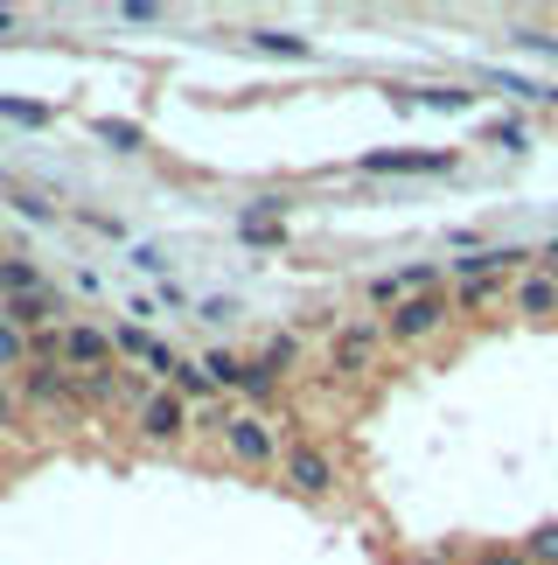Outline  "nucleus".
<instances>
[{
	"label": "nucleus",
	"mask_w": 558,
	"mask_h": 565,
	"mask_svg": "<svg viewBox=\"0 0 558 565\" xmlns=\"http://www.w3.org/2000/svg\"><path fill=\"white\" fill-rule=\"evenodd\" d=\"M447 321H454V294H412V300H398V308L384 315V342L412 350V342H433Z\"/></svg>",
	"instance_id": "obj_1"
},
{
	"label": "nucleus",
	"mask_w": 558,
	"mask_h": 565,
	"mask_svg": "<svg viewBox=\"0 0 558 565\" xmlns=\"http://www.w3.org/2000/svg\"><path fill=\"white\" fill-rule=\"evenodd\" d=\"M189 426H196V405H189L182 391H168V384H154V398L133 412L140 447H182V440H189Z\"/></svg>",
	"instance_id": "obj_2"
},
{
	"label": "nucleus",
	"mask_w": 558,
	"mask_h": 565,
	"mask_svg": "<svg viewBox=\"0 0 558 565\" xmlns=\"http://www.w3.org/2000/svg\"><path fill=\"white\" fill-rule=\"evenodd\" d=\"M279 475H287V489H293V495H308V503L335 495V482H342L335 454H329V447H314V440H287V447H279Z\"/></svg>",
	"instance_id": "obj_3"
},
{
	"label": "nucleus",
	"mask_w": 558,
	"mask_h": 565,
	"mask_svg": "<svg viewBox=\"0 0 558 565\" xmlns=\"http://www.w3.org/2000/svg\"><path fill=\"white\" fill-rule=\"evenodd\" d=\"M147 398H154V384H147L140 371H119V363L77 377V405H92V412H140Z\"/></svg>",
	"instance_id": "obj_4"
},
{
	"label": "nucleus",
	"mask_w": 558,
	"mask_h": 565,
	"mask_svg": "<svg viewBox=\"0 0 558 565\" xmlns=\"http://www.w3.org/2000/svg\"><path fill=\"white\" fill-rule=\"evenodd\" d=\"M224 454L238 468H272L279 461V440H272L266 412H224Z\"/></svg>",
	"instance_id": "obj_5"
},
{
	"label": "nucleus",
	"mask_w": 558,
	"mask_h": 565,
	"mask_svg": "<svg viewBox=\"0 0 558 565\" xmlns=\"http://www.w3.org/2000/svg\"><path fill=\"white\" fill-rule=\"evenodd\" d=\"M112 356L119 363H147V377H154V384H175V371H182V356L168 350L154 329H140V321H119V329H112Z\"/></svg>",
	"instance_id": "obj_6"
},
{
	"label": "nucleus",
	"mask_w": 558,
	"mask_h": 565,
	"mask_svg": "<svg viewBox=\"0 0 558 565\" xmlns=\"http://www.w3.org/2000/svg\"><path fill=\"white\" fill-rule=\"evenodd\" d=\"M377 350H384V321H350V329H335V342H329V371L363 377V371H377Z\"/></svg>",
	"instance_id": "obj_7"
},
{
	"label": "nucleus",
	"mask_w": 558,
	"mask_h": 565,
	"mask_svg": "<svg viewBox=\"0 0 558 565\" xmlns=\"http://www.w3.org/2000/svg\"><path fill=\"white\" fill-rule=\"evenodd\" d=\"M21 391V412H63V405H77V377L63 371V363H29V371L14 377Z\"/></svg>",
	"instance_id": "obj_8"
},
{
	"label": "nucleus",
	"mask_w": 558,
	"mask_h": 565,
	"mask_svg": "<svg viewBox=\"0 0 558 565\" xmlns=\"http://www.w3.org/2000/svg\"><path fill=\"white\" fill-rule=\"evenodd\" d=\"M105 363H112V335L92 329V321H71V329H63V371L92 377V371H105Z\"/></svg>",
	"instance_id": "obj_9"
},
{
	"label": "nucleus",
	"mask_w": 558,
	"mask_h": 565,
	"mask_svg": "<svg viewBox=\"0 0 558 565\" xmlns=\"http://www.w3.org/2000/svg\"><path fill=\"white\" fill-rule=\"evenodd\" d=\"M363 168H371V175H447L454 154H447V147H433V154H412V147L391 154V147H377V154H363Z\"/></svg>",
	"instance_id": "obj_10"
},
{
	"label": "nucleus",
	"mask_w": 558,
	"mask_h": 565,
	"mask_svg": "<svg viewBox=\"0 0 558 565\" xmlns=\"http://www.w3.org/2000/svg\"><path fill=\"white\" fill-rule=\"evenodd\" d=\"M0 315H8L21 335H42V329H56V287H42V294H21V300H0Z\"/></svg>",
	"instance_id": "obj_11"
},
{
	"label": "nucleus",
	"mask_w": 558,
	"mask_h": 565,
	"mask_svg": "<svg viewBox=\"0 0 558 565\" xmlns=\"http://www.w3.org/2000/svg\"><path fill=\"white\" fill-rule=\"evenodd\" d=\"M517 315H530V321H551L558 315V279L551 273H524L517 279Z\"/></svg>",
	"instance_id": "obj_12"
},
{
	"label": "nucleus",
	"mask_w": 558,
	"mask_h": 565,
	"mask_svg": "<svg viewBox=\"0 0 558 565\" xmlns=\"http://www.w3.org/2000/svg\"><path fill=\"white\" fill-rule=\"evenodd\" d=\"M0 294H8V300H21V294H42V273H35L21 252H8V258H0Z\"/></svg>",
	"instance_id": "obj_13"
},
{
	"label": "nucleus",
	"mask_w": 558,
	"mask_h": 565,
	"mask_svg": "<svg viewBox=\"0 0 558 565\" xmlns=\"http://www.w3.org/2000/svg\"><path fill=\"white\" fill-rule=\"evenodd\" d=\"M245 42H251V50H266V56H293V63H300V56H314V50H308V35H287V29H251Z\"/></svg>",
	"instance_id": "obj_14"
},
{
	"label": "nucleus",
	"mask_w": 558,
	"mask_h": 565,
	"mask_svg": "<svg viewBox=\"0 0 558 565\" xmlns=\"http://www.w3.org/2000/svg\"><path fill=\"white\" fill-rule=\"evenodd\" d=\"M230 391H245V398H251V405H266V398H272V391H279V377L266 371V363H259V356H251V363H238V377H230Z\"/></svg>",
	"instance_id": "obj_15"
},
{
	"label": "nucleus",
	"mask_w": 558,
	"mask_h": 565,
	"mask_svg": "<svg viewBox=\"0 0 558 565\" xmlns=\"http://www.w3.org/2000/svg\"><path fill=\"white\" fill-rule=\"evenodd\" d=\"M259 363H266V371H272L279 384H287V377H293V363H300V335H266Z\"/></svg>",
	"instance_id": "obj_16"
},
{
	"label": "nucleus",
	"mask_w": 558,
	"mask_h": 565,
	"mask_svg": "<svg viewBox=\"0 0 558 565\" xmlns=\"http://www.w3.org/2000/svg\"><path fill=\"white\" fill-rule=\"evenodd\" d=\"M8 371H29V335L0 315V377H8Z\"/></svg>",
	"instance_id": "obj_17"
},
{
	"label": "nucleus",
	"mask_w": 558,
	"mask_h": 565,
	"mask_svg": "<svg viewBox=\"0 0 558 565\" xmlns=\"http://www.w3.org/2000/svg\"><path fill=\"white\" fill-rule=\"evenodd\" d=\"M92 134H98L105 147H119V154H133V147H140V126H133V119H98Z\"/></svg>",
	"instance_id": "obj_18"
},
{
	"label": "nucleus",
	"mask_w": 558,
	"mask_h": 565,
	"mask_svg": "<svg viewBox=\"0 0 558 565\" xmlns=\"http://www.w3.org/2000/svg\"><path fill=\"white\" fill-rule=\"evenodd\" d=\"M524 558H530V565H558V524H538V531H530V537H524Z\"/></svg>",
	"instance_id": "obj_19"
},
{
	"label": "nucleus",
	"mask_w": 558,
	"mask_h": 565,
	"mask_svg": "<svg viewBox=\"0 0 558 565\" xmlns=\"http://www.w3.org/2000/svg\"><path fill=\"white\" fill-rule=\"evenodd\" d=\"M489 140H496L503 154H517V147H530V126L524 119H496V126H489Z\"/></svg>",
	"instance_id": "obj_20"
},
{
	"label": "nucleus",
	"mask_w": 558,
	"mask_h": 565,
	"mask_svg": "<svg viewBox=\"0 0 558 565\" xmlns=\"http://www.w3.org/2000/svg\"><path fill=\"white\" fill-rule=\"evenodd\" d=\"M475 98H482V92H419L412 105H433V113H468Z\"/></svg>",
	"instance_id": "obj_21"
},
{
	"label": "nucleus",
	"mask_w": 558,
	"mask_h": 565,
	"mask_svg": "<svg viewBox=\"0 0 558 565\" xmlns=\"http://www.w3.org/2000/svg\"><path fill=\"white\" fill-rule=\"evenodd\" d=\"M496 294H503V279H468V287L454 294V308H489Z\"/></svg>",
	"instance_id": "obj_22"
},
{
	"label": "nucleus",
	"mask_w": 558,
	"mask_h": 565,
	"mask_svg": "<svg viewBox=\"0 0 558 565\" xmlns=\"http://www.w3.org/2000/svg\"><path fill=\"white\" fill-rule=\"evenodd\" d=\"M21 426V391H14V377H0V440Z\"/></svg>",
	"instance_id": "obj_23"
},
{
	"label": "nucleus",
	"mask_w": 558,
	"mask_h": 565,
	"mask_svg": "<svg viewBox=\"0 0 558 565\" xmlns=\"http://www.w3.org/2000/svg\"><path fill=\"white\" fill-rule=\"evenodd\" d=\"M238 237H245V245H287V231H279V224H259V216H238Z\"/></svg>",
	"instance_id": "obj_24"
},
{
	"label": "nucleus",
	"mask_w": 558,
	"mask_h": 565,
	"mask_svg": "<svg viewBox=\"0 0 558 565\" xmlns=\"http://www.w3.org/2000/svg\"><path fill=\"white\" fill-rule=\"evenodd\" d=\"M0 113L21 119V126H42V119H50V105H14V98H0Z\"/></svg>",
	"instance_id": "obj_25"
},
{
	"label": "nucleus",
	"mask_w": 558,
	"mask_h": 565,
	"mask_svg": "<svg viewBox=\"0 0 558 565\" xmlns=\"http://www.w3.org/2000/svg\"><path fill=\"white\" fill-rule=\"evenodd\" d=\"M475 565H530V558H524V545H489Z\"/></svg>",
	"instance_id": "obj_26"
},
{
	"label": "nucleus",
	"mask_w": 558,
	"mask_h": 565,
	"mask_svg": "<svg viewBox=\"0 0 558 565\" xmlns=\"http://www.w3.org/2000/svg\"><path fill=\"white\" fill-rule=\"evenodd\" d=\"M517 50H538V56H558V42L538 35V29H517Z\"/></svg>",
	"instance_id": "obj_27"
},
{
	"label": "nucleus",
	"mask_w": 558,
	"mask_h": 565,
	"mask_svg": "<svg viewBox=\"0 0 558 565\" xmlns=\"http://www.w3.org/2000/svg\"><path fill=\"white\" fill-rule=\"evenodd\" d=\"M14 210H21V216H35V224H50V216H56L50 203H42V195H14Z\"/></svg>",
	"instance_id": "obj_28"
},
{
	"label": "nucleus",
	"mask_w": 558,
	"mask_h": 565,
	"mask_svg": "<svg viewBox=\"0 0 558 565\" xmlns=\"http://www.w3.org/2000/svg\"><path fill=\"white\" fill-rule=\"evenodd\" d=\"M405 565H461L454 552H419V558H405Z\"/></svg>",
	"instance_id": "obj_29"
},
{
	"label": "nucleus",
	"mask_w": 558,
	"mask_h": 565,
	"mask_svg": "<svg viewBox=\"0 0 558 565\" xmlns=\"http://www.w3.org/2000/svg\"><path fill=\"white\" fill-rule=\"evenodd\" d=\"M538 266H545V273H551V279H558V237H551V245H545V252H538Z\"/></svg>",
	"instance_id": "obj_30"
},
{
	"label": "nucleus",
	"mask_w": 558,
	"mask_h": 565,
	"mask_svg": "<svg viewBox=\"0 0 558 565\" xmlns=\"http://www.w3.org/2000/svg\"><path fill=\"white\" fill-rule=\"evenodd\" d=\"M545 98H551V105H558V92H545Z\"/></svg>",
	"instance_id": "obj_31"
}]
</instances>
